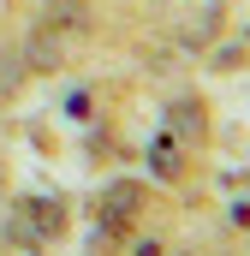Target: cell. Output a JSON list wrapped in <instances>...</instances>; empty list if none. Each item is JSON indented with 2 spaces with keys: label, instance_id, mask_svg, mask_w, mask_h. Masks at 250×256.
<instances>
[{
  "label": "cell",
  "instance_id": "3957f363",
  "mask_svg": "<svg viewBox=\"0 0 250 256\" xmlns=\"http://www.w3.org/2000/svg\"><path fill=\"white\" fill-rule=\"evenodd\" d=\"M24 48H30V54H24V60L36 66V72H54V66H66V54H72V42H66L60 30H48V24H36V30H30V42H24Z\"/></svg>",
  "mask_w": 250,
  "mask_h": 256
},
{
  "label": "cell",
  "instance_id": "6da1fadb",
  "mask_svg": "<svg viewBox=\"0 0 250 256\" xmlns=\"http://www.w3.org/2000/svg\"><path fill=\"white\" fill-rule=\"evenodd\" d=\"M137 208H143V185H137V179H114V185L102 191V202H96V238L114 244L125 226L137 220Z\"/></svg>",
  "mask_w": 250,
  "mask_h": 256
},
{
  "label": "cell",
  "instance_id": "7a4b0ae2",
  "mask_svg": "<svg viewBox=\"0 0 250 256\" xmlns=\"http://www.w3.org/2000/svg\"><path fill=\"white\" fill-rule=\"evenodd\" d=\"M42 24H48V30H60L66 42H78V36H90V24H96V12H90V0H48V12H42Z\"/></svg>",
  "mask_w": 250,
  "mask_h": 256
},
{
  "label": "cell",
  "instance_id": "277c9868",
  "mask_svg": "<svg viewBox=\"0 0 250 256\" xmlns=\"http://www.w3.org/2000/svg\"><path fill=\"white\" fill-rule=\"evenodd\" d=\"M179 167H185L179 137H155V143H149V173H155V179H179Z\"/></svg>",
  "mask_w": 250,
  "mask_h": 256
},
{
  "label": "cell",
  "instance_id": "5b68a950",
  "mask_svg": "<svg viewBox=\"0 0 250 256\" xmlns=\"http://www.w3.org/2000/svg\"><path fill=\"white\" fill-rule=\"evenodd\" d=\"M18 78H24V66H18V60H6V54H0V102H6L12 90H18Z\"/></svg>",
  "mask_w": 250,
  "mask_h": 256
},
{
  "label": "cell",
  "instance_id": "8992f818",
  "mask_svg": "<svg viewBox=\"0 0 250 256\" xmlns=\"http://www.w3.org/2000/svg\"><path fill=\"white\" fill-rule=\"evenodd\" d=\"M30 214L42 220V232H60V202H30Z\"/></svg>",
  "mask_w": 250,
  "mask_h": 256
}]
</instances>
